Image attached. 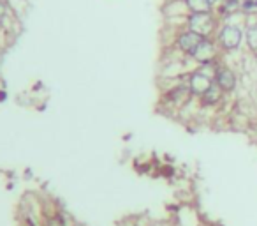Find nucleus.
<instances>
[{
    "instance_id": "obj_1",
    "label": "nucleus",
    "mask_w": 257,
    "mask_h": 226,
    "mask_svg": "<svg viewBox=\"0 0 257 226\" xmlns=\"http://www.w3.org/2000/svg\"><path fill=\"white\" fill-rule=\"evenodd\" d=\"M215 41H217L218 48L222 51V55H231L236 53L242 49V46L245 45V29L238 27L233 23H226L224 21L218 27L217 34H215Z\"/></svg>"
},
{
    "instance_id": "obj_2",
    "label": "nucleus",
    "mask_w": 257,
    "mask_h": 226,
    "mask_svg": "<svg viewBox=\"0 0 257 226\" xmlns=\"http://www.w3.org/2000/svg\"><path fill=\"white\" fill-rule=\"evenodd\" d=\"M220 25H222V21H220V18L217 16L215 11H210V13H189L185 29L194 30L203 37H215Z\"/></svg>"
},
{
    "instance_id": "obj_3",
    "label": "nucleus",
    "mask_w": 257,
    "mask_h": 226,
    "mask_svg": "<svg viewBox=\"0 0 257 226\" xmlns=\"http://www.w3.org/2000/svg\"><path fill=\"white\" fill-rule=\"evenodd\" d=\"M192 62L196 65H217L218 62H222V51L215 37H203L192 55Z\"/></svg>"
},
{
    "instance_id": "obj_4",
    "label": "nucleus",
    "mask_w": 257,
    "mask_h": 226,
    "mask_svg": "<svg viewBox=\"0 0 257 226\" xmlns=\"http://www.w3.org/2000/svg\"><path fill=\"white\" fill-rule=\"evenodd\" d=\"M201 41H203V35H199L194 30L180 29L176 30L175 37H173L171 48H175L176 51H180L185 59H192V55H194L196 48L199 46Z\"/></svg>"
},
{
    "instance_id": "obj_5",
    "label": "nucleus",
    "mask_w": 257,
    "mask_h": 226,
    "mask_svg": "<svg viewBox=\"0 0 257 226\" xmlns=\"http://www.w3.org/2000/svg\"><path fill=\"white\" fill-rule=\"evenodd\" d=\"M213 83L217 85L218 89L222 90L226 96H231V94L236 92L238 85H240V78H238L236 71H234L227 62H220L215 69L213 74Z\"/></svg>"
},
{
    "instance_id": "obj_6",
    "label": "nucleus",
    "mask_w": 257,
    "mask_h": 226,
    "mask_svg": "<svg viewBox=\"0 0 257 226\" xmlns=\"http://www.w3.org/2000/svg\"><path fill=\"white\" fill-rule=\"evenodd\" d=\"M185 80H187V85H189L190 94H192L194 99H199L213 85V76L208 74L203 67H199V65L196 69H192V71H189Z\"/></svg>"
},
{
    "instance_id": "obj_7",
    "label": "nucleus",
    "mask_w": 257,
    "mask_h": 226,
    "mask_svg": "<svg viewBox=\"0 0 257 226\" xmlns=\"http://www.w3.org/2000/svg\"><path fill=\"white\" fill-rule=\"evenodd\" d=\"M21 23H23V20H21L20 16H16L11 7H7V9L0 15V25H2V29L5 30V34H7V37L11 39V43L21 34Z\"/></svg>"
},
{
    "instance_id": "obj_8",
    "label": "nucleus",
    "mask_w": 257,
    "mask_h": 226,
    "mask_svg": "<svg viewBox=\"0 0 257 226\" xmlns=\"http://www.w3.org/2000/svg\"><path fill=\"white\" fill-rule=\"evenodd\" d=\"M162 18L166 20H176V18H187L189 7L185 4V0H164L160 5Z\"/></svg>"
},
{
    "instance_id": "obj_9",
    "label": "nucleus",
    "mask_w": 257,
    "mask_h": 226,
    "mask_svg": "<svg viewBox=\"0 0 257 226\" xmlns=\"http://www.w3.org/2000/svg\"><path fill=\"white\" fill-rule=\"evenodd\" d=\"M224 99H226V94L213 83L197 99V103H199V108H203V110H218L222 106Z\"/></svg>"
},
{
    "instance_id": "obj_10",
    "label": "nucleus",
    "mask_w": 257,
    "mask_h": 226,
    "mask_svg": "<svg viewBox=\"0 0 257 226\" xmlns=\"http://www.w3.org/2000/svg\"><path fill=\"white\" fill-rule=\"evenodd\" d=\"M245 46L248 53H252L257 59V13L247 15V23H245Z\"/></svg>"
},
{
    "instance_id": "obj_11",
    "label": "nucleus",
    "mask_w": 257,
    "mask_h": 226,
    "mask_svg": "<svg viewBox=\"0 0 257 226\" xmlns=\"http://www.w3.org/2000/svg\"><path fill=\"white\" fill-rule=\"evenodd\" d=\"M189 13H210L215 11V5L210 0H185Z\"/></svg>"
},
{
    "instance_id": "obj_12",
    "label": "nucleus",
    "mask_w": 257,
    "mask_h": 226,
    "mask_svg": "<svg viewBox=\"0 0 257 226\" xmlns=\"http://www.w3.org/2000/svg\"><path fill=\"white\" fill-rule=\"evenodd\" d=\"M5 2L9 4L13 13H15L16 16H20L21 20H23L25 13H27V0H5Z\"/></svg>"
},
{
    "instance_id": "obj_13",
    "label": "nucleus",
    "mask_w": 257,
    "mask_h": 226,
    "mask_svg": "<svg viewBox=\"0 0 257 226\" xmlns=\"http://www.w3.org/2000/svg\"><path fill=\"white\" fill-rule=\"evenodd\" d=\"M240 11H243L245 15H252V13H257L256 0H242V4H240Z\"/></svg>"
},
{
    "instance_id": "obj_14",
    "label": "nucleus",
    "mask_w": 257,
    "mask_h": 226,
    "mask_svg": "<svg viewBox=\"0 0 257 226\" xmlns=\"http://www.w3.org/2000/svg\"><path fill=\"white\" fill-rule=\"evenodd\" d=\"M9 45H11V39L7 37L5 30L2 29V25H0V51H4L5 48H9Z\"/></svg>"
},
{
    "instance_id": "obj_15",
    "label": "nucleus",
    "mask_w": 257,
    "mask_h": 226,
    "mask_svg": "<svg viewBox=\"0 0 257 226\" xmlns=\"http://www.w3.org/2000/svg\"><path fill=\"white\" fill-rule=\"evenodd\" d=\"M160 173H162L164 177H167V178H173V177H175V166H173V164H162V168H160Z\"/></svg>"
},
{
    "instance_id": "obj_16",
    "label": "nucleus",
    "mask_w": 257,
    "mask_h": 226,
    "mask_svg": "<svg viewBox=\"0 0 257 226\" xmlns=\"http://www.w3.org/2000/svg\"><path fill=\"white\" fill-rule=\"evenodd\" d=\"M5 99H7V92L4 89H0V103H4Z\"/></svg>"
},
{
    "instance_id": "obj_17",
    "label": "nucleus",
    "mask_w": 257,
    "mask_h": 226,
    "mask_svg": "<svg viewBox=\"0 0 257 226\" xmlns=\"http://www.w3.org/2000/svg\"><path fill=\"white\" fill-rule=\"evenodd\" d=\"M210 2H212V4H213L215 7H217V5L220 4V2H222V0H210Z\"/></svg>"
}]
</instances>
